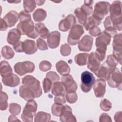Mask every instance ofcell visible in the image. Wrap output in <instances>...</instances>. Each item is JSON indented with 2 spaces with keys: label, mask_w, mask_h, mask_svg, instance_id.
Here are the masks:
<instances>
[{
  "label": "cell",
  "mask_w": 122,
  "mask_h": 122,
  "mask_svg": "<svg viewBox=\"0 0 122 122\" xmlns=\"http://www.w3.org/2000/svg\"><path fill=\"white\" fill-rule=\"evenodd\" d=\"M55 103L63 104L66 102V99L65 98L64 94H60L55 96L54 98Z\"/></svg>",
  "instance_id": "50"
},
{
  "label": "cell",
  "mask_w": 122,
  "mask_h": 122,
  "mask_svg": "<svg viewBox=\"0 0 122 122\" xmlns=\"http://www.w3.org/2000/svg\"><path fill=\"white\" fill-rule=\"evenodd\" d=\"M100 108L104 111H109L112 108V103L106 99H103L101 101Z\"/></svg>",
  "instance_id": "43"
},
{
  "label": "cell",
  "mask_w": 122,
  "mask_h": 122,
  "mask_svg": "<svg viewBox=\"0 0 122 122\" xmlns=\"http://www.w3.org/2000/svg\"><path fill=\"white\" fill-rule=\"evenodd\" d=\"M19 20L20 21L29 20H31L30 15L24 10H21L19 14Z\"/></svg>",
  "instance_id": "48"
},
{
  "label": "cell",
  "mask_w": 122,
  "mask_h": 122,
  "mask_svg": "<svg viewBox=\"0 0 122 122\" xmlns=\"http://www.w3.org/2000/svg\"><path fill=\"white\" fill-rule=\"evenodd\" d=\"M23 52L26 54H32L37 51V46L34 41L27 39L22 42Z\"/></svg>",
  "instance_id": "20"
},
{
  "label": "cell",
  "mask_w": 122,
  "mask_h": 122,
  "mask_svg": "<svg viewBox=\"0 0 122 122\" xmlns=\"http://www.w3.org/2000/svg\"><path fill=\"white\" fill-rule=\"evenodd\" d=\"M36 3L35 0H27L23 1V7L27 12H32L36 8Z\"/></svg>",
  "instance_id": "36"
},
{
  "label": "cell",
  "mask_w": 122,
  "mask_h": 122,
  "mask_svg": "<svg viewBox=\"0 0 122 122\" xmlns=\"http://www.w3.org/2000/svg\"><path fill=\"white\" fill-rule=\"evenodd\" d=\"M87 61V68L92 72H95L99 69L101 63V61L95 52H92L89 54Z\"/></svg>",
  "instance_id": "15"
},
{
  "label": "cell",
  "mask_w": 122,
  "mask_h": 122,
  "mask_svg": "<svg viewBox=\"0 0 122 122\" xmlns=\"http://www.w3.org/2000/svg\"><path fill=\"white\" fill-rule=\"evenodd\" d=\"M99 121L101 122H112V121L111 120V118L109 115H108V114H106L105 113H103L101 115L100 117Z\"/></svg>",
  "instance_id": "53"
},
{
  "label": "cell",
  "mask_w": 122,
  "mask_h": 122,
  "mask_svg": "<svg viewBox=\"0 0 122 122\" xmlns=\"http://www.w3.org/2000/svg\"><path fill=\"white\" fill-rule=\"evenodd\" d=\"M37 109V104L34 100L28 101L26 104L21 115L22 121L25 122H32L33 117L35 114Z\"/></svg>",
  "instance_id": "4"
},
{
  "label": "cell",
  "mask_w": 122,
  "mask_h": 122,
  "mask_svg": "<svg viewBox=\"0 0 122 122\" xmlns=\"http://www.w3.org/2000/svg\"><path fill=\"white\" fill-rule=\"evenodd\" d=\"M77 95L75 92H66V99L70 103H73L77 100Z\"/></svg>",
  "instance_id": "44"
},
{
  "label": "cell",
  "mask_w": 122,
  "mask_h": 122,
  "mask_svg": "<svg viewBox=\"0 0 122 122\" xmlns=\"http://www.w3.org/2000/svg\"><path fill=\"white\" fill-rule=\"evenodd\" d=\"M57 71L61 75L68 74L71 71L70 67L68 64L63 61H60L56 64Z\"/></svg>",
  "instance_id": "25"
},
{
  "label": "cell",
  "mask_w": 122,
  "mask_h": 122,
  "mask_svg": "<svg viewBox=\"0 0 122 122\" xmlns=\"http://www.w3.org/2000/svg\"><path fill=\"white\" fill-rule=\"evenodd\" d=\"M93 43V38L88 35H84L79 42L78 48L80 51H90Z\"/></svg>",
  "instance_id": "17"
},
{
  "label": "cell",
  "mask_w": 122,
  "mask_h": 122,
  "mask_svg": "<svg viewBox=\"0 0 122 122\" xmlns=\"http://www.w3.org/2000/svg\"><path fill=\"white\" fill-rule=\"evenodd\" d=\"M36 4H37L39 6L43 4V3L45 2V1H42V0H35Z\"/></svg>",
  "instance_id": "57"
},
{
  "label": "cell",
  "mask_w": 122,
  "mask_h": 122,
  "mask_svg": "<svg viewBox=\"0 0 122 122\" xmlns=\"http://www.w3.org/2000/svg\"><path fill=\"white\" fill-rule=\"evenodd\" d=\"M21 33L17 29H12L10 30L7 35V42L11 45H14L19 41L20 38Z\"/></svg>",
  "instance_id": "24"
},
{
  "label": "cell",
  "mask_w": 122,
  "mask_h": 122,
  "mask_svg": "<svg viewBox=\"0 0 122 122\" xmlns=\"http://www.w3.org/2000/svg\"><path fill=\"white\" fill-rule=\"evenodd\" d=\"M51 93L53 95L56 96L60 94H64L66 93L65 87L62 82L56 81L53 83L52 86Z\"/></svg>",
  "instance_id": "26"
},
{
  "label": "cell",
  "mask_w": 122,
  "mask_h": 122,
  "mask_svg": "<svg viewBox=\"0 0 122 122\" xmlns=\"http://www.w3.org/2000/svg\"><path fill=\"white\" fill-rule=\"evenodd\" d=\"M8 26L7 23L3 20V19H0V30L1 31H5L6 30Z\"/></svg>",
  "instance_id": "54"
},
{
  "label": "cell",
  "mask_w": 122,
  "mask_h": 122,
  "mask_svg": "<svg viewBox=\"0 0 122 122\" xmlns=\"http://www.w3.org/2000/svg\"><path fill=\"white\" fill-rule=\"evenodd\" d=\"M110 8V4L108 2H98L94 6V10L92 16L97 20L102 21L104 16L108 13Z\"/></svg>",
  "instance_id": "6"
},
{
  "label": "cell",
  "mask_w": 122,
  "mask_h": 122,
  "mask_svg": "<svg viewBox=\"0 0 122 122\" xmlns=\"http://www.w3.org/2000/svg\"><path fill=\"white\" fill-rule=\"evenodd\" d=\"M34 64L30 61H25L16 63L14 66V71L20 76L27 73H31L35 70Z\"/></svg>",
  "instance_id": "9"
},
{
  "label": "cell",
  "mask_w": 122,
  "mask_h": 122,
  "mask_svg": "<svg viewBox=\"0 0 122 122\" xmlns=\"http://www.w3.org/2000/svg\"><path fill=\"white\" fill-rule=\"evenodd\" d=\"M2 56L7 60H9L12 58L14 56V52L12 49L7 45L4 46L1 51Z\"/></svg>",
  "instance_id": "35"
},
{
  "label": "cell",
  "mask_w": 122,
  "mask_h": 122,
  "mask_svg": "<svg viewBox=\"0 0 122 122\" xmlns=\"http://www.w3.org/2000/svg\"><path fill=\"white\" fill-rule=\"evenodd\" d=\"M122 34H116L113 38L112 47L113 55L117 60L118 62L122 64Z\"/></svg>",
  "instance_id": "10"
},
{
  "label": "cell",
  "mask_w": 122,
  "mask_h": 122,
  "mask_svg": "<svg viewBox=\"0 0 122 122\" xmlns=\"http://www.w3.org/2000/svg\"><path fill=\"white\" fill-rule=\"evenodd\" d=\"M110 19L111 20L122 18V3L119 0L112 2L110 8Z\"/></svg>",
  "instance_id": "13"
},
{
  "label": "cell",
  "mask_w": 122,
  "mask_h": 122,
  "mask_svg": "<svg viewBox=\"0 0 122 122\" xmlns=\"http://www.w3.org/2000/svg\"><path fill=\"white\" fill-rule=\"evenodd\" d=\"M63 108L62 104L54 103L51 107V112L56 116H60L63 110Z\"/></svg>",
  "instance_id": "39"
},
{
  "label": "cell",
  "mask_w": 122,
  "mask_h": 122,
  "mask_svg": "<svg viewBox=\"0 0 122 122\" xmlns=\"http://www.w3.org/2000/svg\"><path fill=\"white\" fill-rule=\"evenodd\" d=\"M3 20L7 23L8 27L14 26L19 19V14L14 10H10L3 17Z\"/></svg>",
  "instance_id": "21"
},
{
  "label": "cell",
  "mask_w": 122,
  "mask_h": 122,
  "mask_svg": "<svg viewBox=\"0 0 122 122\" xmlns=\"http://www.w3.org/2000/svg\"><path fill=\"white\" fill-rule=\"evenodd\" d=\"M61 81L65 87L66 92H73L77 90V83L71 75L68 74L63 75L61 78Z\"/></svg>",
  "instance_id": "12"
},
{
  "label": "cell",
  "mask_w": 122,
  "mask_h": 122,
  "mask_svg": "<svg viewBox=\"0 0 122 122\" xmlns=\"http://www.w3.org/2000/svg\"><path fill=\"white\" fill-rule=\"evenodd\" d=\"M53 82L48 77L44 79L43 81V88L45 93H47L51 90L52 88Z\"/></svg>",
  "instance_id": "42"
},
{
  "label": "cell",
  "mask_w": 122,
  "mask_h": 122,
  "mask_svg": "<svg viewBox=\"0 0 122 122\" xmlns=\"http://www.w3.org/2000/svg\"><path fill=\"white\" fill-rule=\"evenodd\" d=\"M74 14L78 20V22L80 24L84 25L88 19V16L81 9V8H78L75 10Z\"/></svg>",
  "instance_id": "30"
},
{
  "label": "cell",
  "mask_w": 122,
  "mask_h": 122,
  "mask_svg": "<svg viewBox=\"0 0 122 122\" xmlns=\"http://www.w3.org/2000/svg\"><path fill=\"white\" fill-rule=\"evenodd\" d=\"M111 36L106 31H102L96 39V51L95 52L99 60L102 61L105 57L107 47L111 40Z\"/></svg>",
  "instance_id": "1"
},
{
  "label": "cell",
  "mask_w": 122,
  "mask_h": 122,
  "mask_svg": "<svg viewBox=\"0 0 122 122\" xmlns=\"http://www.w3.org/2000/svg\"><path fill=\"white\" fill-rule=\"evenodd\" d=\"M35 30L39 35L42 39H46L48 37L50 32L47 28L42 23L35 24Z\"/></svg>",
  "instance_id": "27"
},
{
  "label": "cell",
  "mask_w": 122,
  "mask_h": 122,
  "mask_svg": "<svg viewBox=\"0 0 122 122\" xmlns=\"http://www.w3.org/2000/svg\"><path fill=\"white\" fill-rule=\"evenodd\" d=\"M102 21L99 20L93 17L92 16H90L87 19L86 23L83 25L86 30H89L91 28L93 27L97 26L101 24Z\"/></svg>",
  "instance_id": "31"
},
{
  "label": "cell",
  "mask_w": 122,
  "mask_h": 122,
  "mask_svg": "<svg viewBox=\"0 0 122 122\" xmlns=\"http://www.w3.org/2000/svg\"><path fill=\"white\" fill-rule=\"evenodd\" d=\"M113 69V68H112ZM112 69L109 68L105 62L101 65L99 69L94 72L96 76L101 79L107 80Z\"/></svg>",
  "instance_id": "22"
},
{
  "label": "cell",
  "mask_w": 122,
  "mask_h": 122,
  "mask_svg": "<svg viewBox=\"0 0 122 122\" xmlns=\"http://www.w3.org/2000/svg\"><path fill=\"white\" fill-rule=\"evenodd\" d=\"M106 82L103 79H97L93 84V90L95 95L97 98L103 97L106 92Z\"/></svg>",
  "instance_id": "14"
},
{
  "label": "cell",
  "mask_w": 122,
  "mask_h": 122,
  "mask_svg": "<svg viewBox=\"0 0 122 122\" xmlns=\"http://www.w3.org/2000/svg\"><path fill=\"white\" fill-rule=\"evenodd\" d=\"M20 106L17 103H11L9 105V111L12 115H18L20 113Z\"/></svg>",
  "instance_id": "41"
},
{
  "label": "cell",
  "mask_w": 122,
  "mask_h": 122,
  "mask_svg": "<svg viewBox=\"0 0 122 122\" xmlns=\"http://www.w3.org/2000/svg\"><path fill=\"white\" fill-rule=\"evenodd\" d=\"M20 121V120H18L17 119V118L15 116V115H10L9 116V122H11V121Z\"/></svg>",
  "instance_id": "56"
},
{
  "label": "cell",
  "mask_w": 122,
  "mask_h": 122,
  "mask_svg": "<svg viewBox=\"0 0 122 122\" xmlns=\"http://www.w3.org/2000/svg\"><path fill=\"white\" fill-rule=\"evenodd\" d=\"M22 83L34 93L36 98L40 97L41 95L42 92L40 82L33 76H25L22 79Z\"/></svg>",
  "instance_id": "3"
},
{
  "label": "cell",
  "mask_w": 122,
  "mask_h": 122,
  "mask_svg": "<svg viewBox=\"0 0 122 122\" xmlns=\"http://www.w3.org/2000/svg\"><path fill=\"white\" fill-rule=\"evenodd\" d=\"M20 96L27 101L33 100L35 97L34 93L28 87L23 85L19 89Z\"/></svg>",
  "instance_id": "23"
},
{
  "label": "cell",
  "mask_w": 122,
  "mask_h": 122,
  "mask_svg": "<svg viewBox=\"0 0 122 122\" xmlns=\"http://www.w3.org/2000/svg\"><path fill=\"white\" fill-rule=\"evenodd\" d=\"M8 96L6 93L3 92H0V109L1 111L5 110L8 107Z\"/></svg>",
  "instance_id": "38"
},
{
  "label": "cell",
  "mask_w": 122,
  "mask_h": 122,
  "mask_svg": "<svg viewBox=\"0 0 122 122\" xmlns=\"http://www.w3.org/2000/svg\"><path fill=\"white\" fill-rule=\"evenodd\" d=\"M2 81L6 86L14 87L20 84V80L17 75L11 73L7 76L2 78Z\"/></svg>",
  "instance_id": "19"
},
{
  "label": "cell",
  "mask_w": 122,
  "mask_h": 122,
  "mask_svg": "<svg viewBox=\"0 0 122 122\" xmlns=\"http://www.w3.org/2000/svg\"><path fill=\"white\" fill-rule=\"evenodd\" d=\"M51 68V64L47 61H43L40 63L39 68L42 71H46Z\"/></svg>",
  "instance_id": "46"
},
{
  "label": "cell",
  "mask_w": 122,
  "mask_h": 122,
  "mask_svg": "<svg viewBox=\"0 0 122 122\" xmlns=\"http://www.w3.org/2000/svg\"><path fill=\"white\" fill-rule=\"evenodd\" d=\"M93 3V0H85L84 4L81 7V9L86 14L87 16L91 15L93 11V9L92 7Z\"/></svg>",
  "instance_id": "37"
},
{
  "label": "cell",
  "mask_w": 122,
  "mask_h": 122,
  "mask_svg": "<svg viewBox=\"0 0 122 122\" xmlns=\"http://www.w3.org/2000/svg\"><path fill=\"white\" fill-rule=\"evenodd\" d=\"M118 61L113 55H109L107 56L106 64L111 69L116 68L118 64Z\"/></svg>",
  "instance_id": "40"
},
{
  "label": "cell",
  "mask_w": 122,
  "mask_h": 122,
  "mask_svg": "<svg viewBox=\"0 0 122 122\" xmlns=\"http://www.w3.org/2000/svg\"><path fill=\"white\" fill-rule=\"evenodd\" d=\"M13 49L14 50L18 52H23L22 49V41H19L13 46Z\"/></svg>",
  "instance_id": "52"
},
{
  "label": "cell",
  "mask_w": 122,
  "mask_h": 122,
  "mask_svg": "<svg viewBox=\"0 0 122 122\" xmlns=\"http://www.w3.org/2000/svg\"><path fill=\"white\" fill-rule=\"evenodd\" d=\"M89 33L93 37H96L99 36L101 33V31L100 29L97 27L95 26L91 28L89 31Z\"/></svg>",
  "instance_id": "51"
},
{
  "label": "cell",
  "mask_w": 122,
  "mask_h": 122,
  "mask_svg": "<svg viewBox=\"0 0 122 122\" xmlns=\"http://www.w3.org/2000/svg\"><path fill=\"white\" fill-rule=\"evenodd\" d=\"M8 2H10V3H13V2H14V3H18V2H20V1H8Z\"/></svg>",
  "instance_id": "58"
},
{
  "label": "cell",
  "mask_w": 122,
  "mask_h": 122,
  "mask_svg": "<svg viewBox=\"0 0 122 122\" xmlns=\"http://www.w3.org/2000/svg\"><path fill=\"white\" fill-rule=\"evenodd\" d=\"M51 117L50 114L43 112H39L35 115L34 121L35 122H49Z\"/></svg>",
  "instance_id": "34"
},
{
  "label": "cell",
  "mask_w": 122,
  "mask_h": 122,
  "mask_svg": "<svg viewBox=\"0 0 122 122\" xmlns=\"http://www.w3.org/2000/svg\"><path fill=\"white\" fill-rule=\"evenodd\" d=\"M60 117V120L62 122L77 121L76 117L73 115L71 108L67 105H63V110Z\"/></svg>",
  "instance_id": "16"
},
{
  "label": "cell",
  "mask_w": 122,
  "mask_h": 122,
  "mask_svg": "<svg viewBox=\"0 0 122 122\" xmlns=\"http://www.w3.org/2000/svg\"><path fill=\"white\" fill-rule=\"evenodd\" d=\"M37 48L41 51H44L48 49V46L46 42L41 38H39L37 40Z\"/></svg>",
  "instance_id": "47"
},
{
  "label": "cell",
  "mask_w": 122,
  "mask_h": 122,
  "mask_svg": "<svg viewBox=\"0 0 122 122\" xmlns=\"http://www.w3.org/2000/svg\"><path fill=\"white\" fill-rule=\"evenodd\" d=\"M17 29L20 31L21 34L26 35L30 38L35 39L39 35L35 30L32 20L20 21L17 25Z\"/></svg>",
  "instance_id": "2"
},
{
  "label": "cell",
  "mask_w": 122,
  "mask_h": 122,
  "mask_svg": "<svg viewBox=\"0 0 122 122\" xmlns=\"http://www.w3.org/2000/svg\"><path fill=\"white\" fill-rule=\"evenodd\" d=\"M103 24L105 27L104 30L108 32L111 37L115 36L116 34V30L113 27L110 16H107L105 18L103 22Z\"/></svg>",
  "instance_id": "28"
},
{
  "label": "cell",
  "mask_w": 122,
  "mask_h": 122,
  "mask_svg": "<svg viewBox=\"0 0 122 122\" xmlns=\"http://www.w3.org/2000/svg\"><path fill=\"white\" fill-rule=\"evenodd\" d=\"M76 22L75 17L72 14H69L60 21L59 24V30L62 31H67L75 25Z\"/></svg>",
  "instance_id": "11"
},
{
  "label": "cell",
  "mask_w": 122,
  "mask_h": 122,
  "mask_svg": "<svg viewBox=\"0 0 122 122\" xmlns=\"http://www.w3.org/2000/svg\"><path fill=\"white\" fill-rule=\"evenodd\" d=\"M122 112H119L116 113L114 116V119L116 122H122Z\"/></svg>",
  "instance_id": "55"
},
{
  "label": "cell",
  "mask_w": 122,
  "mask_h": 122,
  "mask_svg": "<svg viewBox=\"0 0 122 122\" xmlns=\"http://www.w3.org/2000/svg\"><path fill=\"white\" fill-rule=\"evenodd\" d=\"M107 81L111 87L122 90V74L118 68H114L111 69Z\"/></svg>",
  "instance_id": "5"
},
{
  "label": "cell",
  "mask_w": 122,
  "mask_h": 122,
  "mask_svg": "<svg viewBox=\"0 0 122 122\" xmlns=\"http://www.w3.org/2000/svg\"><path fill=\"white\" fill-rule=\"evenodd\" d=\"M95 80L93 75L88 71H85L81 74V90L84 92H88L91 90Z\"/></svg>",
  "instance_id": "8"
},
{
  "label": "cell",
  "mask_w": 122,
  "mask_h": 122,
  "mask_svg": "<svg viewBox=\"0 0 122 122\" xmlns=\"http://www.w3.org/2000/svg\"><path fill=\"white\" fill-rule=\"evenodd\" d=\"M47 16L46 10L42 9H37L33 13V18L36 22H41L45 20Z\"/></svg>",
  "instance_id": "32"
},
{
  "label": "cell",
  "mask_w": 122,
  "mask_h": 122,
  "mask_svg": "<svg viewBox=\"0 0 122 122\" xmlns=\"http://www.w3.org/2000/svg\"><path fill=\"white\" fill-rule=\"evenodd\" d=\"M89 54L86 53H81L77 54L74 58L75 62L79 66L86 65Z\"/></svg>",
  "instance_id": "33"
},
{
  "label": "cell",
  "mask_w": 122,
  "mask_h": 122,
  "mask_svg": "<svg viewBox=\"0 0 122 122\" xmlns=\"http://www.w3.org/2000/svg\"><path fill=\"white\" fill-rule=\"evenodd\" d=\"M61 34L58 31L51 32L47 37V43L49 47L51 49L57 48L60 44Z\"/></svg>",
  "instance_id": "18"
},
{
  "label": "cell",
  "mask_w": 122,
  "mask_h": 122,
  "mask_svg": "<svg viewBox=\"0 0 122 122\" xmlns=\"http://www.w3.org/2000/svg\"><path fill=\"white\" fill-rule=\"evenodd\" d=\"M60 52L61 54L64 56H67L70 54L71 52V48L67 44L65 43L61 45Z\"/></svg>",
  "instance_id": "45"
},
{
  "label": "cell",
  "mask_w": 122,
  "mask_h": 122,
  "mask_svg": "<svg viewBox=\"0 0 122 122\" xmlns=\"http://www.w3.org/2000/svg\"><path fill=\"white\" fill-rule=\"evenodd\" d=\"M0 73L2 78L5 77L12 73V69L7 61H2L0 62Z\"/></svg>",
  "instance_id": "29"
},
{
  "label": "cell",
  "mask_w": 122,
  "mask_h": 122,
  "mask_svg": "<svg viewBox=\"0 0 122 122\" xmlns=\"http://www.w3.org/2000/svg\"><path fill=\"white\" fill-rule=\"evenodd\" d=\"M46 77H48L50 79L53 83L58 81L60 80L59 76L54 71L48 72L46 75Z\"/></svg>",
  "instance_id": "49"
},
{
  "label": "cell",
  "mask_w": 122,
  "mask_h": 122,
  "mask_svg": "<svg viewBox=\"0 0 122 122\" xmlns=\"http://www.w3.org/2000/svg\"><path fill=\"white\" fill-rule=\"evenodd\" d=\"M84 31L82 26L79 24L74 25L69 32L68 36V42L71 45H75L79 43L80 38L84 33Z\"/></svg>",
  "instance_id": "7"
}]
</instances>
